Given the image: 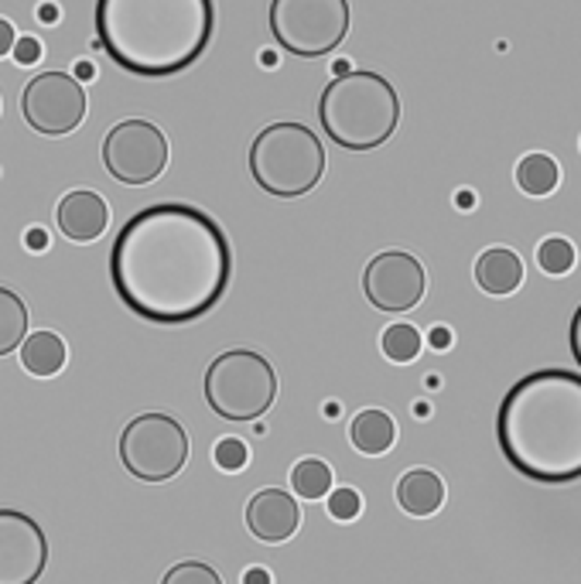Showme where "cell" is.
<instances>
[{"label":"cell","mask_w":581,"mask_h":584,"mask_svg":"<svg viewBox=\"0 0 581 584\" xmlns=\"http://www.w3.org/2000/svg\"><path fill=\"white\" fill-rule=\"evenodd\" d=\"M233 277L222 226L185 202L134 212L113 240L110 281L123 308L155 325H189L209 315Z\"/></svg>","instance_id":"cell-1"},{"label":"cell","mask_w":581,"mask_h":584,"mask_svg":"<svg viewBox=\"0 0 581 584\" xmlns=\"http://www.w3.org/2000/svg\"><path fill=\"white\" fill-rule=\"evenodd\" d=\"M496 438L526 478L547 486L581 478V376L537 369L517 379L499 403Z\"/></svg>","instance_id":"cell-2"},{"label":"cell","mask_w":581,"mask_h":584,"mask_svg":"<svg viewBox=\"0 0 581 584\" xmlns=\"http://www.w3.org/2000/svg\"><path fill=\"white\" fill-rule=\"evenodd\" d=\"M99 48L137 80H168L202 59L216 32L213 0H96Z\"/></svg>","instance_id":"cell-3"},{"label":"cell","mask_w":581,"mask_h":584,"mask_svg":"<svg viewBox=\"0 0 581 584\" xmlns=\"http://www.w3.org/2000/svg\"><path fill=\"white\" fill-rule=\"evenodd\" d=\"M322 131L346 150L384 147L400 123V96L380 72H342L322 89Z\"/></svg>","instance_id":"cell-4"},{"label":"cell","mask_w":581,"mask_h":584,"mask_svg":"<svg viewBox=\"0 0 581 584\" xmlns=\"http://www.w3.org/2000/svg\"><path fill=\"white\" fill-rule=\"evenodd\" d=\"M250 174L274 198H301L322 182L325 147L305 123H270L250 144Z\"/></svg>","instance_id":"cell-5"},{"label":"cell","mask_w":581,"mask_h":584,"mask_svg":"<svg viewBox=\"0 0 581 584\" xmlns=\"http://www.w3.org/2000/svg\"><path fill=\"white\" fill-rule=\"evenodd\" d=\"M206 403L216 417L250 424L261 421L277 400V373L254 349H230L206 369Z\"/></svg>","instance_id":"cell-6"},{"label":"cell","mask_w":581,"mask_h":584,"mask_svg":"<svg viewBox=\"0 0 581 584\" xmlns=\"http://www.w3.org/2000/svg\"><path fill=\"white\" fill-rule=\"evenodd\" d=\"M270 35L298 59H322L349 35V0H270Z\"/></svg>","instance_id":"cell-7"},{"label":"cell","mask_w":581,"mask_h":584,"mask_svg":"<svg viewBox=\"0 0 581 584\" xmlns=\"http://www.w3.org/2000/svg\"><path fill=\"white\" fill-rule=\"evenodd\" d=\"M120 462L141 482H168L189 462V435L171 414H137L120 435Z\"/></svg>","instance_id":"cell-8"},{"label":"cell","mask_w":581,"mask_h":584,"mask_svg":"<svg viewBox=\"0 0 581 584\" xmlns=\"http://www.w3.org/2000/svg\"><path fill=\"white\" fill-rule=\"evenodd\" d=\"M104 165L123 185H150L168 168V137L147 120H123L104 141Z\"/></svg>","instance_id":"cell-9"},{"label":"cell","mask_w":581,"mask_h":584,"mask_svg":"<svg viewBox=\"0 0 581 584\" xmlns=\"http://www.w3.org/2000/svg\"><path fill=\"white\" fill-rule=\"evenodd\" d=\"M21 117L35 134L65 137L86 120V89L65 72H41L21 93Z\"/></svg>","instance_id":"cell-10"},{"label":"cell","mask_w":581,"mask_h":584,"mask_svg":"<svg viewBox=\"0 0 581 584\" xmlns=\"http://www.w3.org/2000/svg\"><path fill=\"white\" fill-rule=\"evenodd\" d=\"M427 291V273L408 250H384L363 270V294L376 312H414Z\"/></svg>","instance_id":"cell-11"},{"label":"cell","mask_w":581,"mask_h":584,"mask_svg":"<svg viewBox=\"0 0 581 584\" xmlns=\"http://www.w3.org/2000/svg\"><path fill=\"white\" fill-rule=\"evenodd\" d=\"M48 564V537L21 510H0V584H38Z\"/></svg>","instance_id":"cell-12"},{"label":"cell","mask_w":581,"mask_h":584,"mask_svg":"<svg viewBox=\"0 0 581 584\" xmlns=\"http://www.w3.org/2000/svg\"><path fill=\"white\" fill-rule=\"evenodd\" d=\"M301 526V506L281 489H261L246 502V530L264 544H285Z\"/></svg>","instance_id":"cell-13"},{"label":"cell","mask_w":581,"mask_h":584,"mask_svg":"<svg viewBox=\"0 0 581 584\" xmlns=\"http://www.w3.org/2000/svg\"><path fill=\"white\" fill-rule=\"evenodd\" d=\"M56 222H59L62 236H69L72 243H93L107 233L110 209H107L104 195H96L89 188H75L59 202Z\"/></svg>","instance_id":"cell-14"},{"label":"cell","mask_w":581,"mask_h":584,"mask_svg":"<svg viewBox=\"0 0 581 584\" xmlns=\"http://www.w3.org/2000/svg\"><path fill=\"white\" fill-rule=\"evenodd\" d=\"M397 502L408 516H435L445 502V482L432 469H411L397 482Z\"/></svg>","instance_id":"cell-15"},{"label":"cell","mask_w":581,"mask_h":584,"mask_svg":"<svg viewBox=\"0 0 581 584\" xmlns=\"http://www.w3.org/2000/svg\"><path fill=\"white\" fill-rule=\"evenodd\" d=\"M475 284L486 294H513L523 284V260L507 246H493L475 260Z\"/></svg>","instance_id":"cell-16"},{"label":"cell","mask_w":581,"mask_h":584,"mask_svg":"<svg viewBox=\"0 0 581 584\" xmlns=\"http://www.w3.org/2000/svg\"><path fill=\"white\" fill-rule=\"evenodd\" d=\"M69 349L56 332H32L21 342V366L32 376H59L65 369Z\"/></svg>","instance_id":"cell-17"},{"label":"cell","mask_w":581,"mask_h":584,"mask_svg":"<svg viewBox=\"0 0 581 584\" xmlns=\"http://www.w3.org/2000/svg\"><path fill=\"white\" fill-rule=\"evenodd\" d=\"M349 438L360 454H384L397 441V424L387 411H360L349 424Z\"/></svg>","instance_id":"cell-18"},{"label":"cell","mask_w":581,"mask_h":584,"mask_svg":"<svg viewBox=\"0 0 581 584\" xmlns=\"http://www.w3.org/2000/svg\"><path fill=\"white\" fill-rule=\"evenodd\" d=\"M28 336V304L11 288L0 284V355L21 349Z\"/></svg>","instance_id":"cell-19"},{"label":"cell","mask_w":581,"mask_h":584,"mask_svg":"<svg viewBox=\"0 0 581 584\" xmlns=\"http://www.w3.org/2000/svg\"><path fill=\"white\" fill-rule=\"evenodd\" d=\"M558 182H561V168L550 155H526L517 165V185L534 198L550 195L554 188H558Z\"/></svg>","instance_id":"cell-20"},{"label":"cell","mask_w":581,"mask_h":584,"mask_svg":"<svg viewBox=\"0 0 581 584\" xmlns=\"http://www.w3.org/2000/svg\"><path fill=\"white\" fill-rule=\"evenodd\" d=\"M291 489L298 499H325L328 492H332V469H328L322 459H305V462H298L291 469Z\"/></svg>","instance_id":"cell-21"},{"label":"cell","mask_w":581,"mask_h":584,"mask_svg":"<svg viewBox=\"0 0 581 584\" xmlns=\"http://www.w3.org/2000/svg\"><path fill=\"white\" fill-rule=\"evenodd\" d=\"M421 332L414 325H390L387 332H384V339H380V349H384V355L390 363H414L417 355H421Z\"/></svg>","instance_id":"cell-22"},{"label":"cell","mask_w":581,"mask_h":584,"mask_svg":"<svg viewBox=\"0 0 581 584\" xmlns=\"http://www.w3.org/2000/svg\"><path fill=\"white\" fill-rule=\"evenodd\" d=\"M537 267L550 277H565L574 267V246L565 236H547L537 246Z\"/></svg>","instance_id":"cell-23"},{"label":"cell","mask_w":581,"mask_h":584,"mask_svg":"<svg viewBox=\"0 0 581 584\" xmlns=\"http://www.w3.org/2000/svg\"><path fill=\"white\" fill-rule=\"evenodd\" d=\"M161 584H222V577L206 561H182L165 571Z\"/></svg>","instance_id":"cell-24"},{"label":"cell","mask_w":581,"mask_h":584,"mask_svg":"<svg viewBox=\"0 0 581 584\" xmlns=\"http://www.w3.org/2000/svg\"><path fill=\"white\" fill-rule=\"evenodd\" d=\"M213 462H216L222 472H240V469H246V462H250V448H246L240 438H222V441H216V448H213Z\"/></svg>","instance_id":"cell-25"},{"label":"cell","mask_w":581,"mask_h":584,"mask_svg":"<svg viewBox=\"0 0 581 584\" xmlns=\"http://www.w3.org/2000/svg\"><path fill=\"white\" fill-rule=\"evenodd\" d=\"M360 513H363V499H360L356 489H332V492H328V516H332V520L349 523V520H356Z\"/></svg>","instance_id":"cell-26"},{"label":"cell","mask_w":581,"mask_h":584,"mask_svg":"<svg viewBox=\"0 0 581 584\" xmlns=\"http://www.w3.org/2000/svg\"><path fill=\"white\" fill-rule=\"evenodd\" d=\"M14 59H17L21 65L38 62V59H41V45H38L35 38H21V41H14Z\"/></svg>","instance_id":"cell-27"},{"label":"cell","mask_w":581,"mask_h":584,"mask_svg":"<svg viewBox=\"0 0 581 584\" xmlns=\"http://www.w3.org/2000/svg\"><path fill=\"white\" fill-rule=\"evenodd\" d=\"M14 41H17L14 24L8 17H0V59H4L8 52H14Z\"/></svg>","instance_id":"cell-28"},{"label":"cell","mask_w":581,"mask_h":584,"mask_svg":"<svg viewBox=\"0 0 581 584\" xmlns=\"http://www.w3.org/2000/svg\"><path fill=\"white\" fill-rule=\"evenodd\" d=\"M571 355H574V363L581 366V304H578V312H574V318H571Z\"/></svg>","instance_id":"cell-29"},{"label":"cell","mask_w":581,"mask_h":584,"mask_svg":"<svg viewBox=\"0 0 581 584\" xmlns=\"http://www.w3.org/2000/svg\"><path fill=\"white\" fill-rule=\"evenodd\" d=\"M24 246H28V250H45L48 246V233L45 230H28V233H24Z\"/></svg>","instance_id":"cell-30"},{"label":"cell","mask_w":581,"mask_h":584,"mask_svg":"<svg viewBox=\"0 0 581 584\" xmlns=\"http://www.w3.org/2000/svg\"><path fill=\"white\" fill-rule=\"evenodd\" d=\"M243 584H270V574H267L264 568H250V571L243 574Z\"/></svg>","instance_id":"cell-31"},{"label":"cell","mask_w":581,"mask_h":584,"mask_svg":"<svg viewBox=\"0 0 581 584\" xmlns=\"http://www.w3.org/2000/svg\"><path fill=\"white\" fill-rule=\"evenodd\" d=\"M432 345H435V349H448V345H451V332H448V328H435V332H432Z\"/></svg>","instance_id":"cell-32"},{"label":"cell","mask_w":581,"mask_h":584,"mask_svg":"<svg viewBox=\"0 0 581 584\" xmlns=\"http://www.w3.org/2000/svg\"><path fill=\"white\" fill-rule=\"evenodd\" d=\"M93 72H96V69H93L89 62H80V65H75V75H80V80H93Z\"/></svg>","instance_id":"cell-33"}]
</instances>
